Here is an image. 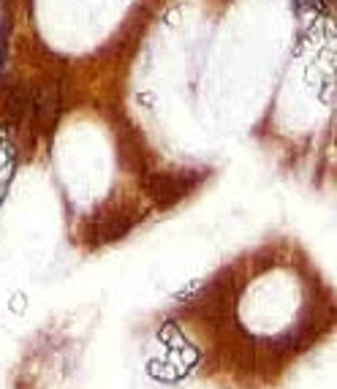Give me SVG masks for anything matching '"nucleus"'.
Segmentation results:
<instances>
[{"instance_id":"obj_2","label":"nucleus","mask_w":337,"mask_h":389,"mask_svg":"<svg viewBox=\"0 0 337 389\" xmlns=\"http://www.w3.org/2000/svg\"><path fill=\"white\" fill-rule=\"evenodd\" d=\"M128 231V221L123 215H104L90 226V237L95 243H112L117 237H123Z\"/></svg>"},{"instance_id":"obj_1","label":"nucleus","mask_w":337,"mask_h":389,"mask_svg":"<svg viewBox=\"0 0 337 389\" xmlns=\"http://www.w3.org/2000/svg\"><path fill=\"white\" fill-rule=\"evenodd\" d=\"M198 180H201V174H196V171H185V174L182 171H164V174L147 177V191L158 204L168 207V204L180 201L185 194H191L198 185Z\"/></svg>"}]
</instances>
